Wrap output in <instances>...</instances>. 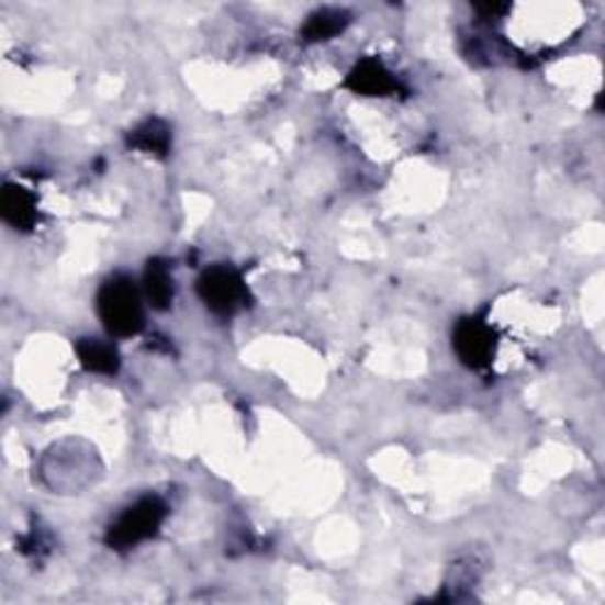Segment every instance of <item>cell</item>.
<instances>
[{
	"instance_id": "6da1fadb",
	"label": "cell",
	"mask_w": 605,
	"mask_h": 605,
	"mask_svg": "<svg viewBox=\"0 0 605 605\" xmlns=\"http://www.w3.org/2000/svg\"><path fill=\"white\" fill-rule=\"evenodd\" d=\"M143 301V287H137L133 277L119 272L104 279L96 299V307L104 329L116 338L137 336L145 329Z\"/></svg>"
},
{
	"instance_id": "7a4b0ae2",
	"label": "cell",
	"mask_w": 605,
	"mask_h": 605,
	"mask_svg": "<svg viewBox=\"0 0 605 605\" xmlns=\"http://www.w3.org/2000/svg\"><path fill=\"white\" fill-rule=\"evenodd\" d=\"M166 516L168 506L161 496H143V500H137L135 504L121 511V516L107 530L104 541L116 551H128L157 535Z\"/></svg>"
},
{
	"instance_id": "3957f363",
	"label": "cell",
	"mask_w": 605,
	"mask_h": 605,
	"mask_svg": "<svg viewBox=\"0 0 605 605\" xmlns=\"http://www.w3.org/2000/svg\"><path fill=\"white\" fill-rule=\"evenodd\" d=\"M197 293L211 313L223 317L235 315L248 301V289L239 270L225 266V262H219V266H211L201 272V277L197 279Z\"/></svg>"
},
{
	"instance_id": "277c9868",
	"label": "cell",
	"mask_w": 605,
	"mask_h": 605,
	"mask_svg": "<svg viewBox=\"0 0 605 605\" xmlns=\"http://www.w3.org/2000/svg\"><path fill=\"white\" fill-rule=\"evenodd\" d=\"M452 346L461 365H467L469 369H485L494 358L496 332L485 317L473 315L457 324Z\"/></svg>"
},
{
	"instance_id": "5b68a950",
	"label": "cell",
	"mask_w": 605,
	"mask_h": 605,
	"mask_svg": "<svg viewBox=\"0 0 605 605\" xmlns=\"http://www.w3.org/2000/svg\"><path fill=\"white\" fill-rule=\"evenodd\" d=\"M344 86L362 98H388L400 92V81L381 59L365 57L350 69Z\"/></svg>"
},
{
	"instance_id": "8992f818",
	"label": "cell",
	"mask_w": 605,
	"mask_h": 605,
	"mask_svg": "<svg viewBox=\"0 0 605 605\" xmlns=\"http://www.w3.org/2000/svg\"><path fill=\"white\" fill-rule=\"evenodd\" d=\"M0 213L3 221L14 229H31L38 221L36 197L31 194L22 184L8 182L0 194Z\"/></svg>"
},
{
	"instance_id": "52a82bcc",
	"label": "cell",
	"mask_w": 605,
	"mask_h": 605,
	"mask_svg": "<svg viewBox=\"0 0 605 605\" xmlns=\"http://www.w3.org/2000/svg\"><path fill=\"white\" fill-rule=\"evenodd\" d=\"M143 296L145 301L164 313L170 305H173L176 299V284H173V275H170L168 262L161 258H152L145 268L143 275Z\"/></svg>"
},
{
	"instance_id": "ba28073f",
	"label": "cell",
	"mask_w": 605,
	"mask_h": 605,
	"mask_svg": "<svg viewBox=\"0 0 605 605\" xmlns=\"http://www.w3.org/2000/svg\"><path fill=\"white\" fill-rule=\"evenodd\" d=\"M76 355H79L81 367L92 371V374L112 377L121 369V355L110 340L81 338L79 344H76Z\"/></svg>"
},
{
	"instance_id": "9c48e42d",
	"label": "cell",
	"mask_w": 605,
	"mask_h": 605,
	"mask_svg": "<svg viewBox=\"0 0 605 605\" xmlns=\"http://www.w3.org/2000/svg\"><path fill=\"white\" fill-rule=\"evenodd\" d=\"M350 24V12L344 8H320L310 14L307 22L301 29V36L307 43L332 41L338 34H344Z\"/></svg>"
},
{
	"instance_id": "30bf717a",
	"label": "cell",
	"mask_w": 605,
	"mask_h": 605,
	"mask_svg": "<svg viewBox=\"0 0 605 605\" xmlns=\"http://www.w3.org/2000/svg\"><path fill=\"white\" fill-rule=\"evenodd\" d=\"M170 139L173 135H170V126L164 119H147L128 133V145L143 154H152V157H166Z\"/></svg>"
}]
</instances>
